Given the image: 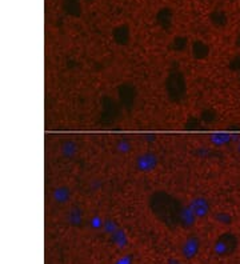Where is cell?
<instances>
[{
	"label": "cell",
	"instance_id": "obj_18",
	"mask_svg": "<svg viewBox=\"0 0 240 264\" xmlns=\"http://www.w3.org/2000/svg\"><path fill=\"white\" fill-rule=\"evenodd\" d=\"M213 220L219 223L223 227H230L231 224L233 223V216L232 214L227 212V211H217L213 214Z\"/></svg>",
	"mask_w": 240,
	"mask_h": 264
},
{
	"label": "cell",
	"instance_id": "obj_11",
	"mask_svg": "<svg viewBox=\"0 0 240 264\" xmlns=\"http://www.w3.org/2000/svg\"><path fill=\"white\" fill-rule=\"evenodd\" d=\"M196 220V215L193 214V211L191 210L190 206H184L183 204V207L180 210L177 226L183 228V230H190V228H192L193 226H195Z\"/></svg>",
	"mask_w": 240,
	"mask_h": 264
},
{
	"label": "cell",
	"instance_id": "obj_10",
	"mask_svg": "<svg viewBox=\"0 0 240 264\" xmlns=\"http://www.w3.org/2000/svg\"><path fill=\"white\" fill-rule=\"evenodd\" d=\"M191 54L193 59L196 60H206L211 54V46L204 40L196 39L191 43Z\"/></svg>",
	"mask_w": 240,
	"mask_h": 264
},
{
	"label": "cell",
	"instance_id": "obj_26",
	"mask_svg": "<svg viewBox=\"0 0 240 264\" xmlns=\"http://www.w3.org/2000/svg\"><path fill=\"white\" fill-rule=\"evenodd\" d=\"M132 261H133L132 255L127 254V255H123V256H120L119 259H116L113 264H132Z\"/></svg>",
	"mask_w": 240,
	"mask_h": 264
},
{
	"label": "cell",
	"instance_id": "obj_25",
	"mask_svg": "<svg viewBox=\"0 0 240 264\" xmlns=\"http://www.w3.org/2000/svg\"><path fill=\"white\" fill-rule=\"evenodd\" d=\"M103 221L104 219L100 215H93L90 219V227L95 231H99L103 228Z\"/></svg>",
	"mask_w": 240,
	"mask_h": 264
},
{
	"label": "cell",
	"instance_id": "obj_19",
	"mask_svg": "<svg viewBox=\"0 0 240 264\" xmlns=\"http://www.w3.org/2000/svg\"><path fill=\"white\" fill-rule=\"evenodd\" d=\"M53 197H55V200L59 201V203H67V201L70 200V197H71L70 188L68 187L56 188L55 192H53Z\"/></svg>",
	"mask_w": 240,
	"mask_h": 264
},
{
	"label": "cell",
	"instance_id": "obj_14",
	"mask_svg": "<svg viewBox=\"0 0 240 264\" xmlns=\"http://www.w3.org/2000/svg\"><path fill=\"white\" fill-rule=\"evenodd\" d=\"M119 104L116 101H113L110 97H106L103 99V119H110V120H113L116 119L117 115H119Z\"/></svg>",
	"mask_w": 240,
	"mask_h": 264
},
{
	"label": "cell",
	"instance_id": "obj_17",
	"mask_svg": "<svg viewBox=\"0 0 240 264\" xmlns=\"http://www.w3.org/2000/svg\"><path fill=\"white\" fill-rule=\"evenodd\" d=\"M190 40L186 35H176L171 42V50L175 52H184L188 48Z\"/></svg>",
	"mask_w": 240,
	"mask_h": 264
},
{
	"label": "cell",
	"instance_id": "obj_5",
	"mask_svg": "<svg viewBox=\"0 0 240 264\" xmlns=\"http://www.w3.org/2000/svg\"><path fill=\"white\" fill-rule=\"evenodd\" d=\"M200 251V239L197 235L192 234L186 237L182 247H180V254L186 260H192L197 256Z\"/></svg>",
	"mask_w": 240,
	"mask_h": 264
},
{
	"label": "cell",
	"instance_id": "obj_24",
	"mask_svg": "<svg viewBox=\"0 0 240 264\" xmlns=\"http://www.w3.org/2000/svg\"><path fill=\"white\" fill-rule=\"evenodd\" d=\"M202 120H200V117H195V116H191L187 119L186 121V126H184V128H186L187 131H195V130H200L202 128Z\"/></svg>",
	"mask_w": 240,
	"mask_h": 264
},
{
	"label": "cell",
	"instance_id": "obj_31",
	"mask_svg": "<svg viewBox=\"0 0 240 264\" xmlns=\"http://www.w3.org/2000/svg\"><path fill=\"white\" fill-rule=\"evenodd\" d=\"M87 2H90V0H87Z\"/></svg>",
	"mask_w": 240,
	"mask_h": 264
},
{
	"label": "cell",
	"instance_id": "obj_12",
	"mask_svg": "<svg viewBox=\"0 0 240 264\" xmlns=\"http://www.w3.org/2000/svg\"><path fill=\"white\" fill-rule=\"evenodd\" d=\"M239 137L237 135H232L230 132H215L210 136V141L212 144L213 147L220 148V147H226L231 141L233 140H239Z\"/></svg>",
	"mask_w": 240,
	"mask_h": 264
},
{
	"label": "cell",
	"instance_id": "obj_8",
	"mask_svg": "<svg viewBox=\"0 0 240 264\" xmlns=\"http://www.w3.org/2000/svg\"><path fill=\"white\" fill-rule=\"evenodd\" d=\"M197 219H204L210 215L211 203L206 196H195L188 204Z\"/></svg>",
	"mask_w": 240,
	"mask_h": 264
},
{
	"label": "cell",
	"instance_id": "obj_9",
	"mask_svg": "<svg viewBox=\"0 0 240 264\" xmlns=\"http://www.w3.org/2000/svg\"><path fill=\"white\" fill-rule=\"evenodd\" d=\"M173 11L171 7H162L160 10H157V12L155 14V23L157 24V27H160L162 30L168 31L171 30L173 24Z\"/></svg>",
	"mask_w": 240,
	"mask_h": 264
},
{
	"label": "cell",
	"instance_id": "obj_3",
	"mask_svg": "<svg viewBox=\"0 0 240 264\" xmlns=\"http://www.w3.org/2000/svg\"><path fill=\"white\" fill-rule=\"evenodd\" d=\"M237 247H239V237L233 234V232H231V231H226V232L220 234L215 239L212 250L213 254L216 255V256L226 257L235 254Z\"/></svg>",
	"mask_w": 240,
	"mask_h": 264
},
{
	"label": "cell",
	"instance_id": "obj_28",
	"mask_svg": "<svg viewBox=\"0 0 240 264\" xmlns=\"http://www.w3.org/2000/svg\"><path fill=\"white\" fill-rule=\"evenodd\" d=\"M167 264H180V261L177 260L176 257H170V259L167 260Z\"/></svg>",
	"mask_w": 240,
	"mask_h": 264
},
{
	"label": "cell",
	"instance_id": "obj_2",
	"mask_svg": "<svg viewBox=\"0 0 240 264\" xmlns=\"http://www.w3.org/2000/svg\"><path fill=\"white\" fill-rule=\"evenodd\" d=\"M167 96L172 101H182L187 94V83L183 72L180 70H171L166 79Z\"/></svg>",
	"mask_w": 240,
	"mask_h": 264
},
{
	"label": "cell",
	"instance_id": "obj_29",
	"mask_svg": "<svg viewBox=\"0 0 240 264\" xmlns=\"http://www.w3.org/2000/svg\"><path fill=\"white\" fill-rule=\"evenodd\" d=\"M144 137H146V140L153 141V140H155V137H156V136H155V135H146V136H144Z\"/></svg>",
	"mask_w": 240,
	"mask_h": 264
},
{
	"label": "cell",
	"instance_id": "obj_22",
	"mask_svg": "<svg viewBox=\"0 0 240 264\" xmlns=\"http://www.w3.org/2000/svg\"><path fill=\"white\" fill-rule=\"evenodd\" d=\"M216 112H215V110H212V108H207V110H203L202 111V114H200V120H202V123L203 124H212L213 121L216 120Z\"/></svg>",
	"mask_w": 240,
	"mask_h": 264
},
{
	"label": "cell",
	"instance_id": "obj_13",
	"mask_svg": "<svg viewBox=\"0 0 240 264\" xmlns=\"http://www.w3.org/2000/svg\"><path fill=\"white\" fill-rule=\"evenodd\" d=\"M208 21H210L211 26L213 28L223 30V28L227 27V24H228V15L223 10H213L208 15Z\"/></svg>",
	"mask_w": 240,
	"mask_h": 264
},
{
	"label": "cell",
	"instance_id": "obj_6",
	"mask_svg": "<svg viewBox=\"0 0 240 264\" xmlns=\"http://www.w3.org/2000/svg\"><path fill=\"white\" fill-rule=\"evenodd\" d=\"M117 100L124 108H132L136 100V90L132 84L123 83L117 87Z\"/></svg>",
	"mask_w": 240,
	"mask_h": 264
},
{
	"label": "cell",
	"instance_id": "obj_4",
	"mask_svg": "<svg viewBox=\"0 0 240 264\" xmlns=\"http://www.w3.org/2000/svg\"><path fill=\"white\" fill-rule=\"evenodd\" d=\"M159 157L152 151H144L135 159V168L140 172H151L157 167Z\"/></svg>",
	"mask_w": 240,
	"mask_h": 264
},
{
	"label": "cell",
	"instance_id": "obj_1",
	"mask_svg": "<svg viewBox=\"0 0 240 264\" xmlns=\"http://www.w3.org/2000/svg\"><path fill=\"white\" fill-rule=\"evenodd\" d=\"M148 207L157 220L168 228L177 227L180 210L183 203L166 191H155L148 197Z\"/></svg>",
	"mask_w": 240,
	"mask_h": 264
},
{
	"label": "cell",
	"instance_id": "obj_15",
	"mask_svg": "<svg viewBox=\"0 0 240 264\" xmlns=\"http://www.w3.org/2000/svg\"><path fill=\"white\" fill-rule=\"evenodd\" d=\"M110 239L111 243H112L115 247L120 248V250H123V248H126L127 246H128V236H127L126 231L122 227H119L113 234H111Z\"/></svg>",
	"mask_w": 240,
	"mask_h": 264
},
{
	"label": "cell",
	"instance_id": "obj_23",
	"mask_svg": "<svg viewBox=\"0 0 240 264\" xmlns=\"http://www.w3.org/2000/svg\"><path fill=\"white\" fill-rule=\"evenodd\" d=\"M115 148L119 154H130L131 150H132V144L128 139L123 137V139H119L115 144Z\"/></svg>",
	"mask_w": 240,
	"mask_h": 264
},
{
	"label": "cell",
	"instance_id": "obj_16",
	"mask_svg": "<svg viewBox=\"0 0 240 264\" xmlns=\"http://www.w3.org/2000/svg\"><path fill=\"white\" fill-rule=\"evenodd\" d=\"M67 221L70 223V226L72 227H76L79 228L83 223V212L80 210L79 207H73L71 208L68 212H67Z\"/></svg>",
	"mask_w": 240,
	"mask_h": 264
},
{
	"label": "cell",
	"instance_id": "obj_27",
	"mask_svg": "<svg viewBox=\"0 0 240 264\" xmlns=\"http://www.w3.org/2000/svg\"><path fill=\"white\" fill-rule=\"evenodd\" d=\"M196 152H199L197 155H200V156H207V154H210V150H207V148H199Z\"/></svg>",
	"mask_w": 240,
	"mask_h": 264
},
{
	"label": "cell",
	"instance_id": "obj_20",
	"mask_svg": "<svg viewBox=\"0 0 240 264\" xmlns=\"http://www.w3.org/2000/svg\"><path fill=\"white\" fill-rule=\"evenodd\" d=\"M77 152V146L73 140H66L62 146V154L66 157H73Z\"/></svg>",
	"mask_w": 240,
	"mask_h": 264
},
{
	"label": "cell",
	"instance_id": "obj_7",
	"mask_svg": "<svg viewBox=\"0 0 240 264\" xmlns=\"http://www.w3.org/2000/svg\"><path fill=\"white\" fill-rule=\"evenodd\" d=\"M111 36H112L113 43L117 44L119 47H126L131 42V28L128 24L122 23L117 24L111 31Z\"/></svg>",
	"mask_w": 240,
	"mask_h": 264
},
{
	"label": "cell",
	"instance_id": "obj_30",
	"mask_svg": "<svg viewBox=\"0 0 240 264\" xmlns=\"http://www.w3.org/2000/svg\"><path fill=\"white\" fill-rule=\"evenodd\" d=\"M236 151H237V154L240 155V137H239V140L236 141Z\"/></svg>",
	"mask_w": 240,
	"mask_h": 264
},
{
	"label": "cell",
	"instance_id": "obj_21",
	"mask_svg": "<svg viewBox=\"0 0 240 264\" xmlns=\"http://www.w3.org/2000/svg\"><path fill=\"white\" fill-rule=\"evenodd\" d=\"M119 227L120 226L117 224V221L115 220V219H112V217H106L103 221V228H102V231H103L104 234H107L110 236V235L113 234Z\"/></svg>",
	"mask_w": 240,
	"mask_h": 264
}]
</instances>
